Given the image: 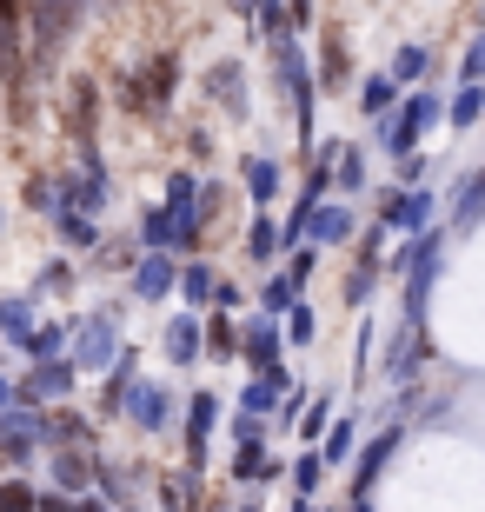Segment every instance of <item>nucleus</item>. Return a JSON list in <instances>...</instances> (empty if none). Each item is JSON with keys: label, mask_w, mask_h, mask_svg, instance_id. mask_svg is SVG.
Returning <instances> with one entry per match:
<instances>
[{"label": "nucleus", "mask_w": 485, "mask_h": 512, "mask_svg": "<svg viewBox=\"0 0 485 512\" xmlns=\"http://www.w3.org/2000/svg\"><path fill=\"white\" fill-rule=\"evenodd\" d=\"M74 380L80 373L67 360H40L14 380V393H20V406H54V399H74Z\"/></svg>", "instance_id": "8"}, {"label": "nucleus", "mask_w": 485, "mask_h": 512, "mask_svg": "<svg viewBox=\"0 0 485 512\" xmlns=\"http://www.w3.org/2000/svg\"><path fill=\"white\" fill-rule=\"evenodd\" d=\"M67 333H74V320H40L34 333L14 346V353H20L27 366H40V360H67Z\"/></svg>", "instance_id": "19"}, {"label": "nucleus", "mask_w": 485, "mask_h": 512, "mask_svg": "<svg viewBox=\"0 0 485 512\" xmlns=\"http://www.w3.org/2000/svg\"><path fill=\"white\" fill-rule=\"evenodd\" d=\"M333 187L346 193V200H353V193H366V153H359V147H339L333 153Z\"/></svg>", "instance_id": "32"}, {"label": "nucleus", "mask_w": 485, "mask_h": 512, "mask_svg": "<svg viewBox=\"0 0 485 512\" xmlns=\"http://www.w3.org/2000/svg\"><path fill=\"white\" fill-rule=\"evenodd\" d=\"M240 180H246V193H253V207H273V200H280V160H273V153H246V167H240Z\"/></svg>", "instance_id": "21"}, {"label": "nucleus", "mask_w": 485, "mask_h": 512, "mask_svg": "<svg viewBox=\"0 0 485 512\" xmlns=\"http://www.w3.org/2000/svg\"><path fill=\"white\" fill-rule=\"evenodd\" d=\"M253 300H260V320H286V313L299 306V280L286 273V266H273V273L260 280V293H253Z\"/></svg>", "instance_id": "24"}, {"label": "nucleus", "mask_w": 485, "mask_h": 512, "mask_svg": "<svg viewBox=\"0 0 485 512\" xmlns=\"http://www.w3.org/2000/svg\"><path fill=\"white\" fill-rule=\"evenodd\" d=\"M432 207H439L432 187H406V193H392L386 207H379V227L386 233H419V227H432Z\"/></svg>", "instance_id": "12"}, {"label": "nucleus", "mask_w": 485, "mask_h": 512, "mask_svg": "<svg viewBox=\"0 0 485 512\" xmlns=\"http://www.w3.org/2000/svg\"><path fill=\"white\" fill-rule=\"evenodd\" d=\"M399 439H406V426H399V419H386V426H379L366 446H353V453H359V459H353V499H373L379 473H386L392 453H399Z\"/></svg>", "instance_id": "6"}, {"label": "nucleus", "mask_w": 485, "mask_h": 512, "mask_svg": "<svg viewBox=\"0 0 485 512\" xmlns=\"http://www.w3.org/2000/svg\"><path fill=\"white\" fill-rule=\"evenodd\" d=\"M54 233H60L67 253H94L100 247V220H87V213H74V207H54Z\"/></svg>", "instance_id": "27"}, {"label": "nucleus", "mask_w": 485, "mask_h": 512, "mask_svg": "<svg viewBox=\"0 0 485 512\" xmlns=\"http://www.w3.org/2000/svg\"><path fill=\"white\" fill-rule=\"evenodd\" d=\"M27 207H34V213H47V220H54V207H60L54 180H27Z\"/></svg>", "instance_id": "47"}, {"label": "nucleus", "mask_w": 485, "mask_h": 512, "mask_svg": "<svg viewBox=\"0 0 485 512\" xmlns=\"http://www.w3.org/2000/svg\"><path fill=\"white\" fill-rule=\"evenodd\" d=\"M293 373H286V366H280V373H253V380H246V393H240V413H253V419H273V413H280V399L286 393H293Z\"/></svg>", "instance_id": "17"}, {"label": "nucleus", "mask_w": 485, "mask_h": 512, "mask_svg": "<svg viewBox=\"0 0 485 512\" xmlns=\"http://www.w3.org/2000/svg\"><path fill=\"white\" fill-rule=\"evenodd\" d=\"M426 127H439V87H412V94H399V107L379 120L373 147L386 153V160H406V153H419V133Z\"/></svg>", "instance_id": "1"}, {"label": "nucleus", "mask_w": 485, "mask_h": 512, "mask_svg": "<svg viewBox=\"0 0 485 512\" xmlns=\"http://www.w3.org/2000/svg\"><path fill=\"white\" fill-rule=\"evenodd\" d=\"M485 80V27L472 34V47H466V60H459V87H479Z\"/></svg>", "instance_id": "43"}, {"label": "nucleus", "mask_w": 485, "mask_h": 512, "mask_svg": "<svg viewBox=\"0 0 485 512\" xmlns=\"http://www.w3.org/2000/svg\"><path fill=\"white\" fill-rule=\"evenodd\" d=\"M153 506H160V512H200V473H193V466L167 473V479H160V493H153Z\"/></svg>", "instance_id": "26"}, {"label": "nucleus", "mask_w": 485, "mask_h": 512, "mask_svg": "<svg viewBox=\"0 0 485 512\" xmlns=\"http://www.w3.org/2000/svg\"><path fill=\"white\" fill-rule=\"evenodd\" d=\"M213 426H220V393H187V466H193V473L206 466Z\"/></svg>", "instance_id": "15"}, {"label": "nucleus", "mask_w": 485, "mask_h": 512, "mask_svg": "<svg viewBox=\"0 0 485 512\" xmlns=\"http://www.w3.org/2000/svg\"><path fill=\"white\" fill-rule=\"evenodd\" d=\"M246 260L280 266V220H273V213H260V220L246 227Z\"/></svg>", "instance_id": "31"}, {"label": "nucleus", "mask_w": 485, "mask_h": 512, "mask_svg": "<svg viewBox=\"0 0 485 512\" xmlns=\"http://www.w3.org/2000/svg\"><path fill=\"white\" fill-rule=\"evenodd\" d=\"M273 80H280V94L293 100V127H299V140L313 147V67H306V54H299V34L273 40Z\"/></svg>", "instance_id": "2"}, {"label": "nucleus", "mask_w": 485, "mask_h": 512, "mask_svg": "<svg viewBox=\"0 0 485 512\" xmlns=\"http://www.w3.org/2000/svg\"><path fill=\"white\" fill-rule=\"evenodd\" d=\"M353 446H359V419L353 413H339L326 433L313 439V453H319V466H353Z\"/></svg>", "instance_id": "22"}, {"label": "nucleus", "mask_w": 485, "mask_h": 512, "mask_svg": "<svg viewBox=\"0 0 485 512\" xmlns=\"http://www.w3.org/2000/svg\"><path fill=\"white\" fill-rule=\"evenodd\" d=\"M240 300H246V293H240L233 280H220V286H213V306H240Z\"/></svg>", "instance_id": "51"}, {"label": "nucleus", "mask_w": 485, "mask_h": 512, "mask_svg": "<svg viewBox=\"0 0 485 512\" xmlns=\"http://www.w3.org/2000/svg\"><path fill=\"white\" fill-rule=\"evenodd\" d=\"M485 220V167H472L452 193V227H479Z\"/></svg>", "instance_id": "28"}, {"label": "nucleus", "mask_w": 485, "mask_h": 512, "mask_svg": "<svg viewBox=\"0 0 485 512\" xmlns=\"http://www.w3.org/2000/svg\"><path fill=\"white\" fill-rule=\"evenodd\" d=\"M173 94H180V60H173V54L147 60L140 74L120 80V107H127V114H167Z\"/></svg>", "instance_id": "3"}, {"label": "nucleus", "mask_w": 485, "mask_h": 512, "mask_svg": "<svg viewBox=\"0 0 485 512\" xmlns=\"http://www.w3.org/2000/svg\"><path fill=\"white\" fill-rule=\"evenodd\" d=\"M346 80V47L339 40H326V60H319V87H339Z\"/></svg>", "instance_id": "45"}, {"label": "nucleus", "mask_w": 485, "mask_h": 512, "mask_svg": "<svg viewBox=\"0 0 485 512\" xmlns=\"http://www.w3.org/2000/svg\"><path fill=\"white\" fill-rule=\"evenodd\" d=\"M373 346H379V326L366 320V326H359V353H353V380H359V386L373 380Z\"/></svg>", "instance_id": "42"}, {"label": "nucleus", "mask_w": 485, "mask_h": 512, "mask_svg": "<svg viewBox=\"0 0 485 512\" xmlns=\"http://www.w3.org/2000/svg\"><path fill=\"white\" fill-rule=\"evenodd\" d=\"M226 7H253V0H226Z\"/></svg>", "instance_id": "55"}, {"label": "nucleus", "mask_w": 485, "mask_h": 512, "mask_svg": "<svg viewBox=\"0 0 485 512\" xmlns=\"http://www.w3.org/2000/svg\"><path fill=\"white\" fill-rule=\"evenodd\" d=\"M206 94L220 100L233 120H246V74H240V60H220V67H206Z\"/></svg>", "instance_id": "23"}, {"label": "nucleus", "mask_w": 485, "mask_h": 512, "mask_svg": "<svg viewBox=\"0 0 485 512\" xmlns=\"http://www.w3.org/2000/svg\"><path fill=\"white\" fill-rule=\"evenodd\" d=\"M173 273H180L173 253H140V260H133V300H147V306L173 300Z\"/></svg>", "instance_id": "16"}, {"label": "nucleus", "mask_w": 485, "mask_h": 512, "mask_svg": "<svg viewBox=\"0 0 485 512\" xmlns=\"http://www.w3.org/2000/svg\"><path fill=\"white\" fill-rule=\"evenodd\" d=\"M253 14H260V40H266V47L293 34V20H286V0H253Z\"/></svg>", "instance_id": "38"}, {"label": "nucleus", "mask_w": 485, "mask_h": 512, "mask_svg": "<svg viewBox=\"0 0 485 512\" xmlns=\"http://www.w3.org/2000/svg\"><path fill=\"white\" fill-rule=\"evenodd\" d=\"M426 67H432V54H426V47H419V40H412V47H399V54H392L386 80H392V87H399V94H406V87H412V80H419V74H426Z\"/></svg>", "instance_id": "33"}, {"label": "nucleus", "mask_w": 485, "mask_h": 512, "mask_svg": "<svg viewBox=\"0 0 485 512\" xmlns=\"http://www.w3.org/2000/svg\"><path fill=\"white\" fill-rule=\"evenodd\" d=\"M40 486L34 479H0V512H34Z\"/></svg>", "instance_id": "40"}, {"label": "nucleus", "mask_w": 485, "mask_h": 512, "mask_svg": "<svg viewBox=\"0 0 485 512\" xmlns=\"http://www.w3.org/2000/svg\"><path fill=\"white\" fill-rule=\"evenodd\" d=\"M47 453H54V493H94V453H74V446H47Z\"/></svg>", "instance_id": "18"}, {"label": "nucleus", "mask_w": 485, "mask_h": 512, "mask_svg": "<svg viewBox=\"0 0 485 512\" xmlns=\"http://www.w3.org/2000/svg\"><path fill=\"white\" fill-rule=\"evenodd\" d=\"M333 426V393H306V406H299V419H293V433L299 439H319Z\"/></svg>", "instance_id": "34"}, {"label": "nucleus", "mask_w": 485, "mask_h": 512, "mask_svg": "<svg viewBox=\"0 0 485 512\" xmlns=\"http://www.w3.org/2000/svg\"><path fill=\"white\" fill-rule=\"evenodd\" d=\"M432 360V346H426V326H412V320H399V333L386 340V366H379V380L386 386H406L419 366Z\"/></svg>", "instance_id": "7"}, {"label": "nucleus", "mask_w": 485, "mask_h": 512, "mask_svg": "<svg viewBox=\"0 0 485 512\" xmlns=\"http://www.w3.org/2000/svg\"><path fill=\"white\" fill-rule=\"evenodd\" d=\"M67 346H74V373H107L113 360H120V320L113 313H87V320H74V333H67Z\"/></svg>", "instance_id": "4"}, {"label": "nucleus", "mask_w": 485, "mask_h": 512, "mask_svg": "<svg viewBox=\"0 0 485 512\" xmlns=\"http://www.w3.org/2000/svg\"><path fill=\"white\" fill-rule=\"evenodd\" d=\"M40 326V293H7L0 300V346H20Z\"/></svg>", "instance_id": "20"}, {"label": "nucleus", "mask_w": 485, "mask_h": 512, "mask_svg": "<svg viewBox=\"0 0 485 512\" xmlns=\"http://www.w3.org/2000/svg\"><path fill=\"white\" fill-rule=\"evenodd\" d=\"M286 479H293V493H299V499H313V493H319L326 466H319V453H313V446H306V453H299L293 466H286Z\"/></svg>", "instance_id": "37"}, {"label": "nucleus", "mask_w": 485, "mask_h": 512, "mask_svg": "<svg viewBox=\"0 0 485 512\" xmlns=\"http://www.w3.org/2000/svg\"><path fill=\"white\" fill-rule=\"evenodd\" d=\"M200 360H220V366H226V360H240V326L226 320V313L200 326Z\"/></svg>", "instance_id": "29"}, {"label": "nucleus", "mask_w": 485, "mask_h": 512, "mask_svg": "<svg viewBox=\"0 0 485 512\" xmlns=\"http://www.w3.org/2000/svg\"><path fill=\"white\" fill-rule=\"evenodd\" d=\"M266 439H273V426H266V419L233 413V446H266Z\"/></svg>", "instance_id": "44"}, {"label": "nucleus", "mask_w": 485, "mask_h": 512, "mask_svg": "<svg viewBox=\"0 0 485 512\" xmlns=\"http://www.w3.org/2000/svg\"><path fill=\"white\" fill-rule=\"evenodd\" d=\"M54 286H74V266H67V260H47V266H40L34 293H54Z\"/></svg>", "instance_id": "48"}, {"label": "nucleus", "mask_w": 485, "mask_h": 512, "mask_svg": "<svg viewBox=\"0 0 485 512\" xmlns=\"http://www.w3.org/2000/svg\"><path fill=\"white\" fill-rule=\"evenodd\" d=\"M392 107H399V87H392L386 74H373L366 87H359V114H366V120H386Z\"/></svg>", "instance_id": "35"}, {"label": "nucleus", "mask_w": 485, "mask_h": 512, "mask_svg": "<svg viewBox=\"0 0 485 512\" xmlns=\"http://www.w3.org/2000/svg\"><path fill=\"white\" fill-rule=\"evenodd\" d=\"M280 333H286V346H313V333H319V320H313V306H293L280 320Z\"/></svg>", "instance_id": "41"}, {"label": "nucleus", "mask_w": 485, "mask_h": 512, "mask_svg": "<svg viewBox=\"0 0 485 512\" xmlns=\"http://www.w3.org/2000/svg\"><path fill=\"white\" fill-rule=\"evenodd\" d=\"M7 406H20V393H14V380L0 373V413H7Z\"/></svg>", "instance_id": "52"}, {"label": "nucleus", "mask_w": 485, "mask_h": 512, "mask_svg": "<svg viewBox=\"0 0 485 512\" xmlns=\"http://www.w3.org/2000/svg\"><path fill=\"white\" fill-rule=\"evenodd\" d=\"M226 479L233 486H273V479H286V459L273 446H233L226 453Z\"/></svg>", "instance_id": "13"}, {"label": "nucleus", "mask_w": 485, "mask_h": 512, "mask_svg": "<svg viewBox=\"0 0 485 512\" xmlns=\"http://www.w3.org/2000/svg\"><path fill=\"white\" fill-rule=\"evenodd\" d=\"M120 413H127L140 433H167V426H173V393L160 380H133L127 399H120Z\"/></svg>", "instance_id": "11"}, {"label": "nucleus", "mask_w": 485, "mask_h": 512, "mask_svg": "<svg viewBox=\"0 0 485 512\" xmlns=\"http://www.w3.org/2000/svg\"><path fill=\"white\" fill-rule=\"evenodd\" d=\"M373 280H379V266H353V280H346V306L373 300Z\"/></svg>", "instance_id": "46"}, {"label": "nucleus", "mask_w": 485, "mask_h": 512, "mask_svg": "<svg viewBox=\"0 0 485 512\" xmlns=\"http://www.w3.org/2000/svg\"><path fill=\"white\" fill-rule=\"evenodd\" d=\"M40 446H47V406H7L0 413V459L27 466Z\"/></svg>", "instance_id": "5"}, {"label": "nucleus", "mask_w": 485, "mask_h": 512, "mask_svg": "<svg viewBox=\"0 0 485 512\" xmlns=\"http://www.w3.org/2000/svg\"><path fill=\"white\" fill-rule=\"evenodd\" d=\"M280 353H286L280 320H246L240 326V360L253 366V373H280Z\"/></svg>", "instance_id": "14"}, {"label": "nucleus", "mask_w": 485, "mask_h": 512, "mask_svg": "<svg viewBox=\"0 0 485 512\" xmlns=\"http://www.w3.org/2000/svg\"><path fill=\"white\" fill-rule=\"evenodd\" d=\"M74 20H80V0H34V60L60 54V40H74Z\"/></svg>", "instance_id": "9"}, {"label": "nucleus", "mask_w": 485, "mask_h": 512, "mask_svg": "<svg viewBox=\"0 0 485 512\" xmlns=\"http://www.w3.org/2000/svg\"><path fill=\"white\" fill-rule=\"evenodd\" d=\"M286 512H319V499H293V506H286Z\"/></svg>", "instance_id": "54"}, {"label": "nucleus", "mask_w": 485, "mask_h": 512, "mask_svg": "<svg viewBox=\"0 0 485 512\" xmlns=\"http://www.w3.org/2000/svg\"><path fill=\"white\" fill-rule=\"evenodd\" d=\"M339 512H373V499H346V506H339Z\"/></svg>", "instance_id": "53"}, {"label": "nucleus", "mask_w": 485, "mask_h": 512, "mask_svg": "<svg viewBox=\"0 0 485 512\" xmlns=\"http://www.w3.org/2000/svg\"><path fill=\"white\" fill-rule=\"evenodd\" d=\"M446 120H452L459 133H472V127H479V120H485V100H479V87H459V94L446 100Z\"/></svg>", "instance_id": "36"}, {"label": "nucleus", "mask_w": 485, "mask_h": 512, "mask_svg": "<svg viewBox=\"0 0 485 512\" xmlns=\"http://www.w3.org/2000/svg\"><path fill=\"white\" fill-rule=\"evenodd\" d=\"M34 512H80V499H67V493H40Z\"/></svg>", "instance_id": "50"}, {"label": "nucleus", "mask_w": 485, "mask_h": 512, "mask_svg": "<svg viewBox=\"0 0 485 512\" xmlns=\"http://www.w3.org/2000/svg\"><path fill=\"white\" fill-rule=\"evenodd\" d=\"M280 260H286V273L306 286V280H313V266H319V253H313V247H293V253H280Z\"/></svg>", "instance_id": "49"}, {"label": "nucleus", "mask_w": 485, "mask_h": 512, "mask_svg": "<svg viewBox=\"0 0 485 512\" xmlns=\"http://www.w3.org/2000/svg\"><path fill=\"white\" fill-rule=\"evenodd\" d=\"M160 346H167L173 366H193V360H200V320H193V313H180V320L167 326V340H160Z\"/></svg>", "instance_id": "30"}, {"label": "nucleus", "mask_w": 485, "mask_h": 512, "mask_svg": "<svg viewBox=\"0 0 485 512\" xmlns=\"http://www.w3.org/2000/svg\"><path fill=\"white\" fill-rule=\"evenodd\" d=\"M213 286H220L213 260H180V273H173V293L187 306H213Z\"/></svg>", "instance_id": "25"}, {"label": "nucleus", "mask_w": 485, "mask_h": 512, "mask_svg": "<svg viewBox=\"0 0 485 512\" xmlns=\"http://www.w3.org/2000/svg\"><path fill=\"white\" fill-rule=\"evenodd\" d=\"M359 233V213L346 207V200H319L313 213H306V233H299V247H346V240H353Z\"/></svg>", "instance_id": "10"}, {"label": "nucleus", "mask_w": 485, "mask_h": 512, "mask_svg": "<svg viewBox=\"0 0 485 512\" xmlns=\"http://www.w3.org/2000/svg\"><path fill=\"white\" fill-rule=\"evenodd\" d=\"M140 253H173V227L160 207H147V220H140Z\"/></svg>", "instance_id": "39"}]
</instances>
